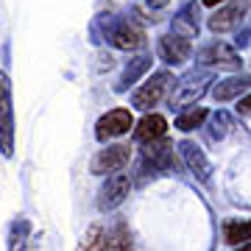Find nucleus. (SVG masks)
<instances>
[{
    "label": "nucleus",
    "mask_w": 251,
    "mask_h": 251,
    "mask_svg": "<svg viewBox=\"0 0 251 251\" xmlns=\"http://www.w3.org/2000/svg\"><path fill=\"white\" fill-rule=\"evenodd\" d=\"M209 84H215V73L204 67V70H190L184 73L179 81H176V90L171 95V106L173 109H190L193 103L204 98L206 92H209Z\"/></svg>",
    "instance_id": "nucleus-1"
},
{
    "label": "nucleus",
    "mask_w": 251,
    "mask_h": 251,
    "mask_svg": "<svg viewBox=\"0 0 251 251\" xmlns=\"http://www.w3.org/2000/svg\"><path fill=\"white\" fill-rule=\"evenodd\" d=\"M173 84V75L171 70H156L151 73V78H145L140 87L134 90V95H131V106L140 109V112H151L153 106H159V100L168 95V90H171Z\"/></svg>",
    "instance_id": "nucleus-2"
},
{
    "label": "nucleus",
    "mask_w": 251,
    "mask_h": 251,
    "mask_svg": "<svg viewBox=\"0 0 251 251\" xmlns=\"http://www.w3.org/2000/svg\"><path fill=\"white\" fill-rule=\"evenodd\" d=\"M0 153H14V103H11V78L0 70Z\"/></svg>",
    "instance_id": "nucleus-3"
},
{
    "label": "nucleus",
    "mask_w": 251,
    "mask_h": 251,
    "mask_svg": "<svg viewBox=\"0 0 251 251\" xmlns=\"http://www.w3.org/2000/svg\"><path fill=\"white\" fill-rule=\"evenodd\" d=\"M251 9V0H226L221 3L209 17H206V28L212 34H229V31H237L240 23L246 20Z\"/></svg>",
    "instance_id": "nucleus-4"
},
{
    "label": "nucleus",
    "mask_w": 251,
    "mask_h": 251,
    "mask_svg": "<svg viewBox=\"0 0 251 251\" xmlns=\"http://www.w3.org/2000/svg\"><path fill=\"white\" fill-rule=\"evenodd\" d=\"M140 168L151 173H171L176 171V159H173V143L168 137L143 143V156H140Z\"/></svg>",
    "instance_id": "nucleus-5"
},
{
    "label": "nucleus",
    "mask_w": 251,
    "mask_h": 251,
    "mask_svg": "<svg viewBox=\"0 0 251 251\" xmlns=\"http://www.w3.org/2000/svg\"><path fill=\"white\" fill-rule=\"evenodd\" d=\"M196 62L201 67H224V70H240L243 67V59L240 53L234 50L232 45H226V42H209V45L198 48L196 50Z\"/></svg>",
    "instance_id": "nucleus-6"
},
{
    "label": "nucleus",
    "mask_w": 251,
    "mask_h": 251,
    "mask_svg": "<svg viewBox=\"0 0 251 251\" xmlns=\"http://www.w3.org/2000/svg\"><path fill=\"white\" fill-rule=\"evenodd\" d=\"M156 53L165 64H171V67H179V64L190 62V56H193V42H190L187 36L176 34V31H168V34L159 36V42H156Z\"/></svg>",
    "instance_id": "nucleus-7"
},
{
    "label": "nucleus",
    "mask_w": 251,
    "mask_h": 251,
    "mask_svg": "<svg viewBox=\"0 0 251 251\" xmlns=\"http://www.w3.org/2000/svg\"><path fill=\"white\" fill-rule=\"evenodd\" d=\"M128 193H131V179L126 173H112V176H106V181L98 190V209L100 212L117 209L128 198Z\"/></svg>",
    "instance_id": "nucleus-8"
},
{
    "label": "nucleus",
    "mask_w": 251,
    "mask_h": 251,
    "mask_svg": "<svg viewBox=\"0 0 251 251\" xmlns=\"http://www.w3.org/2000/svg\"><path fill=\"white\" fill-rule=\"evenodd\" d=\"M131 159V148L128 145H106L103 151H98L90 162V171L95 176H112V173H120Z\"/></svg>",
    "instance_id": "nucleus-9"
},
{
    "label": "nucleus",
    "mask_w": 251,
    "mask_h": 251,
    "mask_svg": "<svg viewBox=\"0 0 251 251\" xmlns=\"http://www.w3.org/2000/svg\"><path fill=\"white\" fill-rule=\"evenodd\" d=\"M128 128H134L131 112H128V109H112V112H106V115L95 123V137H98V143H109V140H115V137L128 134Z\"/></svg>",
    "instance_id": "nucleus-10"
},
{
    "label": "nucleus",
    "mask_w": 251,
    "mask_h": 251,
    "mask_svg": "<svg viewBox=\"0 0 251 251\" xmlns=\"http://www.w3.org/2000/svg\"><path fill=\"white\" fill-rule=\"evenodd\" d=\"M109 45L117 50H140L145 48V31L137 20H117L112 34H109Z\"/></svg>",
    "instance_id": "nucleus-11"
},
{
    "label": "nucleus",
    "mask_w": 251,
    "mask_h": 251,
    "mask_svg": "<svg viewBox=\"0 0 251 251\" xmlns=\"http://www.w3.org/2000/svg\"><path fill=\"white\" fill-rule=\"evenodd\" d=\"M179 153H181V159H184V165H187V171L193 173L201 184H206V181L212 179V162L206 159L204 148H201L198 143H193V140H181Z\"/></svg>",
    "instance_id": "nucleus-12"
},
{
    "label": "nucleus",
    "mask_w": 251,
    "mask_h": 251,
    "mask_svg": "<svg viewBox=\"0 0 251 251\" xmlns=\"http://www.w3.org/2000/svg\"><path fill=\"white\" fill-rule=\"evenodd\" d=\"M171 31L187 36L190 42L198 39V31H201V3H196V0L181 3L179 11H176L173 20H171Z\"/></svg>",
    "instance_id": "nucleus-13"
},
{
    "label": "nucleus",
    "mask_w": 251,
    "mask_h": 251,
    "mask_svg": "<svg viewBox=\"0 0 251 251\" xmlns=\"http://www.w3.org/2000/svg\"><path fill=\"white\" fill-rule=\"evenodd\" d=\"M251 92V75L246 73H234V75H226L224 81H218L212 87V98L218 103H226V100H234V98H243Z\"/></svg>",
    "instance_id": "nucleus-14"
},
{
    "label": "nucleus",
    "mask_w": 251,
    "mask_h": 251,
    "mask_svg": "<svg viewBox=\"0 0 251 251\" xmlns=\"http://www.w3.org/2000/svg\"><path fill=\"white\" fill-rule=\"evenodd\" d=\"M168 131V120L156 112H145L140 117V123H134V140L137 143H151V140H159Z\"/></svg>",
    "instance_id": "nucleus-15"
},
{
    "label": "nucleus",
    "mask_w": 251,
    "mask_h": 251,
    "mask_svg": "<svg viewBox=\"0 0 251 251\" xmlns=\"http://www.w3.org/2000/svg\"><path fill=\"white\" fill-rule=\"evenodd\" d=\"M148 70H151V56L148 53H140V56H134V59H128L126 67H123V73H120V78H117V84H115V90L126 92L128 87H134Z\"/></svg>",
    "instance_id": "nucleus-16"
},
{
    "label": "nucleus",
    "mask_w": 251,
    "mask_h": 251,
    "mask_svg": "<svg viewBox=\"0 0 251 251\" xmlns=\"http://www.w3.org/2000/svg\"><path fill=\"white\" fill-rule=\"evenodd\" d=\"M251 240V218H226L224 221V243L243 246Z\"/></svg>",
    "instance_id": "nucleus-17"
},
{
    "label": "nucleus",
    "mask_w": 251,
    "mask_h": 251,
    "mask_svg": "<svg viewBox=\"0 0 251 251\" xmlns=\"http://www.w3.org/2000/svg\"><path fill=\"white\" fill-rule=\"evenodd\" d=\"M232 128H234V117L226 109H218V112H212V115L206 117V134L215 143L226 140V137L232 134Z\"/></svg>",
    "instance_id": "nucleus-18"
},
{
    "label": "nucleus",
    "mask_w": 251,
    "mask_h": 251,
    "mask_svg": "<svg viewBox=\"0 0 251 251\" xmlns=\"http://www.w3.org/2000/svg\"><path fill=\"white\" fill-rule=\"evenodd\" d=\"M117 14H112V11H100L98 17L90 23V42L92 45H103V42H109V34H112V28H115L117 23Z\"/></svg>",
    "instance_id": "nucleus-19"
},
{
    "label": "nucleus",
    "mask_w": 251,
    "mask_h": 251,
    "mask_svg": "<svg viewBox=\"0 0 251 251\" xmlns=\"http://www.w3.org/2000/svg\"><path fill=\"white\" fill-rule=\"evenodd\" d=\"M206 117H209V112H206L204 106H190V109H181L179 115H176V120H173V126L179 128V131H196V128H201V126L206 123Z\"/></svg>",
    "instance_id": "nucleus-20"
},
{
    "label": "nucleus",
    "mask_w": 251,
    "mask_h": 251,
    "mask_svg": "<svg viewBox=\"0 0 251 251\" xmlns=\"http://www.w3.org/2000/svg\"><path fill=\"white\" fill-rule=\"evenodd\" d=\"M28 237H31V224L25 218H17L9 226V251H28Z\"/></svg>",
    "instance_id": "nucleus-21"
},
{
    "label": "nucleus",
    "mask_w": 251,
    "mask_h": 251,
    "mask_svg": "<svg viewBox=\"0 0 251 251\" xmlns=\"http://www.w3.org/2000/svg\"><path fill=\"white\" fill-rule=\"evenodd\" d=\"M81 251H112L109 249V234L100 226H92L84 237V243H81Z\"/></svg>",
    "instance_id": "nucleus-22"
},
{
    "label": "nucleus",
    "mask_w": 251,
    "mask_h": 251,
    "mask_svg": "<svg viewBox=\"0 0 251 251\" xmlns=\"http://www.w3.org/2000/svg\"><path fill=\"white\" fill-rule=\"evenodd\" d=\"M128 243H131L128 229H126L123 224L115 226V232L109 234V249H112V251H128Z\"/></svg>",
    "instance_id": "nucleus-23"
},
{
    "label": "nucleus",
    "mask_w": 251,
    "mask_h": 251,
    "mask_svg": "<svg viewBox=\"0 0 251 251\" xmlns=\"http://www.w3.org/2000/svg\"><path fill=\"white\" fill-rule=\"evenodd\" d=\"M234 45H237V48H249L251 45V28H240V31H237Z\"/></svg>",
    "instance_id": "nucleus-24"
},
{
    "label": "nucleus",
    "mask_w": 251,
    "mask_h": 251,
    "mask_svg": "<svg viewBox=\"0 0 251 251\" xmlns=\"http://www.w3.org/2000/svg\"><path fill=\"white\" fill-rule=\"evenodd\" d=\"M237 112L240 115H251V92L243 95V98H237Z\"/></svg>",
    "instance_id": "nucleus-25"
},
{
    "label": "nucleus",
    "mask_w": 251,
    "mask_h": 251,
    "mask_svg": "<svg viewBox=\"0 0 251 251\" xmlns=\"http://www.w3.org/2000/svg\"><path fill=\"white\" fill-rule=\"evenodd\" d=\"M145 3H148V9H165V6H168V3H171V0H145Z\"/></svg>",
    "instance_id": "nucleus-26"
},
{
    "label": "nucleus",
    "mask_w": 251,
    "mask_h": 251,
    "mask_svg": "<svg viewBox=\"0 0 251 251\" xmlns=\"http://www.w3.org/2000/svg\"><path fill=\"white\" fill-rule=\"evenodd\" d=\"M234 251H251V240L243 243V246H234Z\"/></svg>",
    "instance_id": "nucleus-27"
},
{
    "label": "nucleus",
    "mask_w": 251,
    "mask_h": 251,
    "mask_svg": "<svg viewBox=\"0 0 251 251\" xmlns=\"http://www.w3.org/2000/svg\"><path fill=\"white\" fill-rule=\"evenodd\" d=\"M204 6H218V3H226V0H201Z\"/></svg>",
    "instance_id": "nucleus-28"
}]
</instances>
